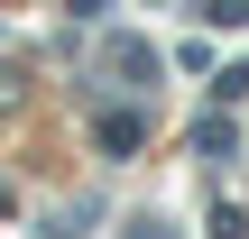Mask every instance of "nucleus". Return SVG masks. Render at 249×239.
I'll return each instance as SVG.
<instances>
[{"mask_svg": "<svg viewBox=\"0 0 249 239\" xmlns=\"http://www.w3.org/2000/svg\"><path fill=\"white\" fill-rule=\"evenodd\" d=\"M102 147H111V157L139 147V120H129V111H102Z\"/></svg>", "mask_w": 249, "mask_h": 239, "instance_id": "nucleus-1", "label": "nucleus"}]
</instances>
